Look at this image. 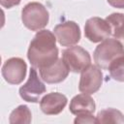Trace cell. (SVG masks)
<instances>
[{"label": "cell", "instance_id": "7a4b0ae2", "mask_svg": "<svg viewBox=\"0 0 124 124\" xmlns=\"http://www.w3.org/2000/svg\"><path fill=\"white\" fill-rule=\"evenodd\" d=\"M49 14L46 8L39 2L26 4L21 11V20L23 25L31 31H39L46 26Z\"/></svg>", "mask_w": 124, "mask_h": 124}, {"label": "cell", "instance_id": "52a82bcc", "mask_svg": "<svg viewBox=\"0 0 124 124\" xmlns=\"http://www.w3.org/2000/svg\"><path fill=\"white\" fill-rule=\"evenodd\" d=\"M27 65L19 57H12L5 61L2 66V76L10 84H19L26 77Z\"/></svg>", "mask_w": 124, "mask_h": 124}, {"label": "cell", "instance_id": "5b68a950", "mask_svg": "<svg viewBox=\"0 0 124 124\" xmlns=\"http://www.w3.org/2000/svg\"><path fill=\"white\" fill-rule=\"evenodd\" d=\"M46 85L39 78L36 69L32 67L30 69L29 78L27 81L19 88L20 97L26 102L38 103L39 101H41L40 98L46 92Z\"/></svg>", "mask_w": 124, "mask_h": 124}, {"label": "cell", "instance_id": "ba28073f", "mask_svg": "<svg viewBox=\"0 0 124 124\" xmlns=\"http://www.w3.org/2000/svg\"><path fill=\"white\" fill-rule=\"evenodd\" d=\"M84 35L92 43H100L108 39L110 35V27L106 19L98 16L90 17L84 25Z\"/></svg>", "mask_w": 124, "mask_h": 124}, {"label": "cell", "instance_id": "d6986e66", "mask_svg": "<svg viewBox=\"0 0 124 124\" xmlns=\"http://www.w3.org/2000/svg\"><path fill=\"white\" fill-rule=\"evenodd\" d=\"M107 1L113 8L124 9V0H107Z\"/></svg>", "mask_w": 124, "mask_h": 124}, {"label": "cell", "instance_id": "30bf717a", "mask_svg": "<svg viewBox=\"0 0 124 124\" xmlns=\"http://www.w3.org/2000/svg\"><path fill=\"white\" fill-rule=\"evenodd\" d=\"M41 78L46 83H59L66 79L70 70L63 61V59H57L50 66L39 69Z\"/></svg>", "mask_w": 124, "mask_h": 124}, {"label": "cell", "instance_id": "3957f363", "mask_svg": "<svg viewBox=\"0 0 124 124\" xmlns=\"http://www.w3.org/2000/svg\"><path fill=\"white\" fill-rule=\"evenodd\" d=\"M124 55V46L116 39L104 40L94 50V61L96 65L104 70H108L110 63L119 56Z\"/></svg>", "mask_w": 124, "mask_h": 124}, {"label": "cell", "instance_id": "6da1fadb", "mask_svg": "<svg viewBox=\"0 0 124 124\" xmlns=\"http://www.w3.org/2000/svg\"><path fill=\"white\" fill-rule=\"evenodd\" d=\"M27 58L34 68L42 69L50 66L58 59L56 37L49 30H41L31 41Z\"/></svg>", "mask_w": 124, "mask_h": 124}, {"label": "cell", "instance_id": "e0dca14e", "mask_svg": "<svg viewBox=\"0 0 124 124\" xmlns=\"http://www.w3.org/2000/svg\"><path fill=\"white\" fill-rule=\"evenodd\" d=\"M75 123H97L96 117H94L93 113H80L78 114L74 120Z\"/></svg>", "mask_w": 124, "mask_h": 124}, {"label": "cell", "instance_id": "7c38bea8", "mask_svg": "<svg viewBox=\"0 0 124 124\" xmlns=\"http://www.w3.org/2000/svg\"><path fill=\"white\" fill-rule=\"evenodd\" d=\"M95 108H96V105L93 98H91L89 94H84V93L75 96L71 100L69 107L70 111L75 115L80 113H86V112L93 113L95 111Z\"/></svg>", "mask_w": 124, "mask_h": 124}, {"label": "cell", "instance_id": "8fae6325", "mask_svg": "<svg viewBox=\"0 0 124 124\" xmlns=\"http://www.w3.org/2000/svg\"><path fill=\"white\" fill-rule=\"evenodd\" d=\"M67 97L58 92H51L45 95L40 101V108L45 114L56 115L60 113L67 105Z\"/></svg>", "mask_w": 124, "mask_h": 124}, {"label": "cell", "instance_id": "9c48e42d", "mask_svg": "<svg viewBox=\"0 0 124 124\" xmlns=\"http://www.w3.org/2000/svg\"><path fill=\"white\" fill-rule=\"evenodd\" d=\"M54 34L57 42L62 46H71L80 40V29L75 21H65L54 27Z\"/></svg>", "mask_w": 124, "mask_h": 124}, {"label": "cell", "instance_id": "2e32d148", "mask_svg": "<svg viewBox=\"0 0 124 124\" xmlns=\"http://www.w3.org/2000/svg\"><path fill=\"white\" fill-rule=\"evenodd\" d=\"M108 70L109 72L110 77L114 80L124 82V55L114 59L110 63Z\"/></svg>", "mask_w": 124, "mask_h": 124}, {"label": "cell", "instance_id": "9a60e30c", "mask_svg": "<svg viewBox=\"0 0 124 124\" xmlns=\"http://www.w3.org/2000/svg\"><path fill=\"white\" fill-rule=\"evenodd\" d=\"M32 120V114L29 108L25 105H20L16 108L10 114L9 122L11 124H29Z\"/></svg>", "mask_w": 124, "mask_h": 124}, {"label": "cell", "instance_id": "ac0fdd59", "mask_svg": "<svg viewBox=\"0 0 124 124\" xmlns=\"http://www.w3.org/2000/svg\"><path fill=\"white\" fill-rule=\"evenodd\" d=\"M21 0H0V4L2 7L10 9L14 6H17Z\"/></svg>", "mask_w": 124, "mask_h": 124}, {"label": "cell", "instance_id": "5bb4252c", "mask_svg": "<svg viewBox=\"0 0 124 124\" xmlns=\"http://www.w3.org/2000/svg\"><path fill=\"white\" fill-rule=\"evenodd\" d=\"M97 123H124V115L115 108H107L98 112L96 116Z\"/></svg>", "mask_w": 124, "mask_h": 124}, {"label": "cell", "instance_id": "277c9868", "mask_svg": "<svg viewBox=\"0 0 124 124\" xmlns=\"http://www.w3.org/2000/svg\"><path fill=\"white\" fill-rule=\"evenodd\" d=\"M62 59L68 69L73 73H81L91 63L89 52L79 46H70L64 49Z\"/></svg>", "mask_w": 124, "mask_h": 124}, {"label": "cell", "instance_id": "8992f818", "mask_svg": "<svg viewBox=\"0 0 124 124\" xmlns=\"http://www.w3.org/2000/svg\"><path fill=\"white\" fill-rule=\"evenodd\" d=\"M103 84V73L101 68L89 65L81 72L78 90L84 94H93L97 92Z\"/></svg>", "mask_w": 124, "mask_h": 124}, {"label": "cell", "instance_id": "4fadbf2b", "mask_svg": "<svg viewBox=\"0 0 124 124\" xmlns=\"http://www.w3.org/2000/svg\"><path fill=\"white\" fill-rule=\"evenodd\" d=\"M106 20L110 27L112 37L120 42L124 46V15L120 13H113L108 16Z\"/></svg>", "mask_w": 124, "mask_h": 124}]
</instances>
